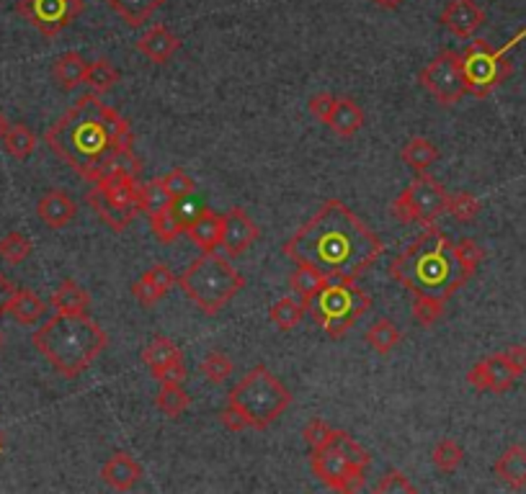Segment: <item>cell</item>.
<instances>
[{
	"mask_svg": "<svg viewBox=\"0 0 526 494\" xmlns=\"http://www.w3.org/2000/svg\"><path fill=\"white\" fill-rule=\"evenodd\" d=\"M16 283L11 281L5 273H0V317H5L8 315V309H11V301L16 297Z\"/></svg>",
	"mask_w": 526,
	"mask_h": 494,
	"instance_id": "obj_52",
	"label": "cell"
},
{
	"mask_svg": "<svg viewBox=\"0 0 526 494\" xmlns=\"http://www.w3.org/2000/svg\"><path fill=\"white\" fill-rule=\"evenodd\" d=\"M438 23L457 39H472L485 23V11L477 0H447Z\"/></svg>",
	"mask_w": 526,
	"mask_h": 494,
	"instance_id": "obj_15",
	"label": "cell"
},
{
	"mask_svg": "<svg viewBox=\"0 0 526 494\" xmlns=\"http://www.w3.org/2000/svg\"><path fill=\"white\" fill-rule=\"evenodd\" d=\"M88 75V62L78 52H65L52 62V78L62 90H73L75 86H83Z\"/></svg>",
	"mask_w": 526,
	"mask_h": 494,
	"instance_id": "obj_24",
	"label": "cell"
},
{
	"mask_svg": "<svg viewBox=\"0 0 526 494\" xmlns=\"http://www.w3.org/2000/svg\"><path fill=\"white\" fill-rule=\"evenodd\" d=\"M483 209V204L475 198L467 191H459V194L449 196V206H447V212L452 214L457 222H462V224H470L477 219V214Z\"/></svg>",
	"mask_w": 526,
	"mask_h": 494,
	"instance_id": "obj_40",
	"label": "cell"
},
{
	"mask_svg": "<svg viewBox=\"0 0 526 494\" xmlns=\"http://www.w3.org/2000/svg\"><path fill=\"white\" fill-rule=\"evenodd\" d=\"M179 47H181V39L173 34L168 26H163V23L152 26V29H150L145 36H140L137 44H134V50L140 54H145L152 65H165L173 54L179 52Z\"/></svg>",
	"mask_w": 526,
	"mask_h": 494,
	"instance_id": "obj_18",
	"label": "cell"
},
{
	"mask_svg": "<svg viewBox=\"0 0 526 494\" xmlns=\"http://www.w3.org/2000/svg\"><path fill=\"white\" fill-rule=\"evenodd\" d=\"M374 492L377 494H408V492H418V487L405 477L402 471L398 469H390L387 474H382V479L374 484Z\"/></svg>",
	"mask_w": 526,
	"mask_h": 494,
	"instance_id": "obj_44",
	"label": "cell"
},
{
	"mask_svg": "<svg viewBox=\"0 0 526 494\" xmlns=\"http://www.w3.org/2000/svg\"><path fill=\"white\" fill-rule=\"evenodd\" d=\"M8 126H11V124H8V119H5V114L0 111V142H3V137H5V132H8Z\"/></svg>",
	"mask_w": 526,
	"mask_h": 494,
	"instance_id": "obj_55",
	"label": "cell"
},
{
	"mask_svg": "<svg viewBox=\"0 0 526 494\" xmlns=\"http://www.w3.org/2000/svg\"><path fill=\"white\" fill-rule=\"evenodd\" d=\"M297 265H312L330 281H356L384 252L380 234L344 201L330 198L284 245Z\"/></svg>",
	"mask_w": 526,
	"mask_h": 494,
	"instance_id": "obj_2",
	"label": "cell"
},
{
	"mask_svg": "<svg viewBox=\"0 0 526 494\" xmlns=\"http://www.w3.org/2000/svg\"><path fill=\"white\" fill-rule=\"evenodd\" d=\"M0 348H3V330H0Z\"/></svg>",
	"mask_w": 526,
	"mask_h": 494,
	"instance_id": "obj_56",
	"label": "cell"
},
{
	"mask_svg": "<svg viewBox=\"0 0 526 494\" xmlns=\"http://www.w3.org/2000/svg\"><path fill=\"white\" fill-rule=\"evenodd\" d=\"M150 227H152L155 240H161L163 245L173 242V240L181 234V227L176 224V219H173V214H171V206L163 209V212L152 214V216H150Z\"/></svg>",
	"mask_w": 526,
	"mask_h": 494,
	"instance_id": "obj_43",
	"label": "cell"
},
{
	"mask_svg": "<svg viewBox=\"0 0 526 494\" xmlns=\"http://www.w3.org/2000/svg\"><path fill=\"white\" fill-rule=\"evenodd\" d=\"M255 240H258V227L240 206H233L230 212L225 214V230H222L219 247L225 250L227 258H240L243 252L251 250Z\"/></svg>",
	"mask_w": 526,
	"mask_h": 494,
	"instance_id": "obj_16",
	"label": "cell"
},
{
	"mask_svg": "<svg viewBox=\"0 0 526 494\" xmlns=\"http://www.w3.org/2000/svg\"><path fill=\"white\" fill-rule=\"evenodd\" d=\"M181 351H179V345L173 343V340H168L163 335H155L150 343L145 345V351H143V361H145V366L152 373L155 370H161L163 366H168L171 361H176V358H181Z\"/></svg>",
	"mask_w": 526,
	"mask_h": 494,
	"instance_id": "obj_32",
	"label": "cell"
},
{
	"mask_svg": "<svg viewBox=\"0 0 526 494\" xmlns=\"http://www.w3.org/2000/svg\"><path fill=\"white\" fill-rule=\"evenodd\" d=\"M333 106H336V96H330V93H318V96H312L308 101L309 114L320 124H328Z\"/></svg>",
	"mask_w": 526,
	"mask_h": 494,
	"instance_id": "obj_49",
	"label": "cell"
},
{
	"mask_svg": "<svg viewBox=\"0 0 526 494\" xmlns=\"http://www.w3.org/2000/svg\"><path fill=\"white\" fill-rule=\"evenodd\" d=\"M101 479L104 484L116 489V492H129L140 484L143 479V466L127 451H116L104 466H101Z\"/></svg>",
	"mask_w": 526,
	"mask_h": 494,
	"instance_id": "obj_17",
	"label": "cell"
},
{
	"mask_svg": "<svg viewBox=\"0 0 526 494\" xmlns=\"http://www.w3.org/2000/svg\"><path fill=\"white\" fill-rule=\"evenodd\" d=\"M400 158L408 168H413L416 173H426L436 160H438V147L426 137H413L405 142V147L400 150Z\"/></svg>",
	"mask_w": 526,
	"mask_h": 494,
	"instance_id": "obj_26",
	"label": "cell"
},
{
	"mask_svg": "<svg viewBox=\"0 0 526 494\" xmlns=\"http://www.w3.org/2000/svg\"><path fill=\"white\" fill-rule=\"evenodd\" d=\"M309 463H312L315 477L320 479L328 489H333V492H356V489H362L366 469L354 466L333 443H328L318 451H309Z\"/></svg>",
	"mask_w": 526,
	"mask_h": 494,
	"instance_id": "obj_13",
	"label": "cell"
},
{
	"mask_svg": "<svg viewBox=\"0 0 526 494\" xmlns=\"http://www.w3.org/2000/svg\"><path fill=\"white\" fill-rule=\"evenodd\" d=\"M3 147L11 158L26 160L34 155L37 150V134L26 126V124H11L5 137H3Z\"/></svg>",
	"mask_w": 526,
	"mask_h": 494,
	"instance_id": "obj_30",
	"label": "cell"
},
{
	"mask_svg": "<svg viewBox=\"0 0 526 494\" xmlns=\"http://www.w3.org/2000/svg\"><path fill=\"white\" fill-rule=\"evenodd\" d=\"M119 70L111 65L106 57H101V59H96V62H88V75H86V86H91L93 93H98V96H104V93H109L116 83H119Z\"/></svg>",
	"mask_w": 526,
	"mask_h": 494,
	"instance_id": "obj_34",
	"label": "cell"
},
{
	"mask_svg": "<svg viewBox=\"0 0 526 494\" xmlns=\"http://www.w3.org/2000/svg\"><path fill=\"white\" fill-rule=\"evenodd\" d=\"M521 39H526V29H521L501 50H493L485 39H475L470 47L462 52L465 86H467L470 96H475V98H488L493 90L506 83V78L511 75V62L506 59V54Z\"/></svg>",
	"mask_w": 526,
	"mask_h": 494,
	"instance_id": "obj_9",
	"label": "cell"
},
{
	"mask_svg": "<svg viewBox=\"0 0 526 494\" xmlns=\"http://www.w3.org/2000/svg\"><path fill=\"white\" fill-rule=\"evenodd\" d=\"M326 126H330L338 137H354L359 134L364 126V111L362 106L354 101V98H336V106L330 111V119H328Z\"/></svg>",
	"mask_w": 526,
	"mask_h": 494,
	"instance_id": "obj_21",
	"label": "cell"
},
{
	"mask_svg": "<svg viewBox=\"0 0 526 494\" xmlns=\"http://www.w3.org/2000/svg\"><path fill=\"white\" fill-rule=\"evenodd\" d=\"M413 319L420 327H431L447 312V301L434 299V297H413Z\"/></svg>",
	"mask_w": 526,
	"mask_h": 494,
	"instance_id": "obj_39",
	"label": "cell"
},
{
	"mask_svg": "<svg viewBox=\"0 0 526 494\" xmlns=\"http://www.w3.org/2000/svg\"><path fill=\"white\" fill-rule=\"evenodd\" d=\"M506 361L511 363V369L516 370L519 376L526 373V345H511L508 351H503Z\"/></svg>",
	"mask_w": 526,
	"mask_h": 494,
	"instance_id": "obj_53",
	"label": "cell"
},
{
	"mask_svg": "<svg viewBox=\"0 0 526 494\" xmlns=\"http://www.w3.org/2000/svg\"><path fill=\"white\" fill-rule=\"evenodd\" d=\"M47 147L86 180H101L111 173H143V160L132 150V126L106 106L98 96L78 98L44 134Z\"/></svg>",
	"mask_w": 526,
	"mask_h": 494,
	"instance_id": "obj_1",
	"label": "cell"
},
{
	"mask_svg": "<svg viewBox=\"0 0 526 494\" xmlns=\"http://www.w3.org/2000/svg\"><path fill=\"white\" fill-rule=\"evenodd\" d=\"M364 340H366V345H372L380 355H390L400 345L402 333H400V327L392 322V319H377V322L366 330Z\"/></svg>",
	"mask_w": 526,
	"mask_h": 494,
	"instance_id": "obj_29",
	"label": "cell"
},
{
	"mask_svg": "<svg viewBox=\"0 0 526 494\" xmlns=\"http://www.w3.org/2000/svg\"><path fill=\"white\" fill-rule=\"evenodd\" d=\"M8 315L16 319L19 325H37L39 319L47 315V304L39 299L32 288H19L14 301H11Z\"/></svg>",
	"mask_w": 526,
	"mask_h": 494,
	"instance_id": "obj_28",
	"label": "cell"
},
{
	"mask_svg": "<svg viewBox=\"0 0 526 494\" xmlns=\"http://www.w3.org/2000/svg\"><path fill=\"white\" fill-rule=\"evenodd\" d=\"M132 297L140 301L143 306H155L158 301L163 299V294H161V288L155 286V283L150 281V276L143 273L137 281L132 283Z\"/></svg>",
	"mask_w": 526,
	"mask_h": 494,
	"instance_id": "obj_47",
	"label": "cell"
},
{
	"mask_svg": "<svg viewBox=\"0 0 526 494\" xmlns=\"http://www.w3.org/2000/svg\"><path fill=\"white\" fill-rule=\"evenodd\" d=\"M227 405L235 407L254 430H266L290 409L291 391L266 366H255L227 391Z\"/></svg>",
	"mask_w": 526,
	"mask_h": 494,
	"instance_id": "obj_6",
	"label": "cell"
},
{
	"mask_svg": "<svg viewBox=\"0 0 526 494\" xmlns=\"http://www.w3.org/2000/svg\"><path fill=\"white\" fill-rule=\"evenodd\" d=\"M431 461H434V466L441 474H454L462 466V461H465V448L457 441H452V438H444V441H438L434 445Z\"/></svg>",
	"mask_w": 526,
	"mask_h": 494,
	"instance_id": "obj_35",
	"label": "cell"
},
{
	"mask_svg": "<svg viewBox=\"0 0 526 494\" xmlns=\"http://www.w3.org/2000/svg\"><path fill=\"white\" fill-rule=\"evenodd\" d=\"M171 194L165 191L163 180L161 178H152V180H147L145 186H143V191H140V206H143V212L147 216H152V214L163 212L171 206Z\"/></svg>",
	"mask_w": 526,
	"mask_h": 494,
	"instance_id": "obj_38",
	"label": "cell"
},
{
	"mask_svg": "<svg viewBox=\"0 0 526 494\" xmlns=\"http://www.w3.org/2000/svg\"><path fill=\"white\" fill-rule=\"evenodd\" d=\"M420 88L434 98L438 106H457L465 96V70H462V54L454 50H441L434 59L418 75Z\"/></svg>",
	"mask_w": 526,
	"mask_h": 494,
	"instance_id": "obj_11",
	"label": "cell"
},
{
	"mask_svg": "<svg viewBox=\"0 0 526 494\" xmlns=\"http://www.w3.org/2000/svg\"><path fill=\"white\" fill-rule=\"evenodd\" d=\"M163 186L165 191L171 194V198H179V196H189L197 191V183H194V178L189 176L186 170H181V168H173L171 173H165L163 178Z\"/></svg>",
	"mask_w": 526,
	"mask_h": 494,
	"instance_id": "obj_45",
	"label": "cell"
},
{
	"mask_svg": "<svg viewBox=\"0 0 526 494\" xmlns=\"http://www.w3.org/2000/svg\"><path fill=\"white\" fill-rule=\"evenodd\" d=\"M483 258L485 250L475 240L465 237L454 242L447 232L431 224L390 263V276L413 297L449 301L475 276Z\"/></svg>",
	"mask_w": 526,
	"mask_h": 494,
	"instance_id": "obj_3",
	"label": "cell"
},
{
	"mask_svg": "<svg viewBox=\"0 0 526 494\" xmlns=\"http://www.w3.org/2000/svg\"><path fill=\"white\" fill-rule=\"evenodd\" d=\"M330 443H333V445H336V448H338V451L344 453L346 459L354 463V466H359V469H366V466L372 463V456H369V453H366L362 445L354 441V438H351L348 433H344V430H336V433H333V441H330Z\"/></svg>",
	"mask_w": 526,
	"mask_h": 494,
	"instance_id": "obj_42",
	"label": "cell"
},
{
	"mask_svg": "<svg viewBox=\"0 0 526 494\" xmlns=\"http://www.w3.org/2000/svg\"><path fill=\"white\" fill-rule=\"evenodd\" d=\"M50 304H52V309L60 312V315H83L91 306V297H88V291L80 283L73 281V279H65L52 291Z\"/></svg>",
	"mask_w": 526,
	"mask_h": 494,
	"instance_id": "obj_23",
	"label": "cell"
},
{
	"mask_svg": "<svg viewBox=\"0 0 526 494\" xmlns=\"http://www.w3.org/2000/svg\"><path fill=\"white\" fill-rule=\"evenodd\" d=\"M372 3H374L377 8H382V11H398L405 0H372Z\"/></svg>",
	"mask_w": 526,
	"mask_h": 494,
	"instance_id": "obj_54",
	"label": "cell"
},
{
	"mask_svg": "<svg viewBox=\"0 0 526 494\" xmlns=\"http://www.w3.org/2000/svg\"><path fill=\"white\" fill-rule=\"evenodd\" d=\"M155 407L163 412L165 417H181L183 412L191 407V394L181 384H161L155 394Z\"/></svg>",
	"mask_w": 526,
	"mask_h": 494,
	"instance_id": "obj_31",
	"label": "cell"
},
{
	"mask_svg": "<svg viewBox=\"0 0 526 494\" xmlns=\"http://www.w3.org/2000/svg\"><path fill=\"white\" fill-rule=\"evenodd\" d=\"M179 286L204 315L215 317L245 288V276L227 258L209 250L183 270Z\"/></svg>",
	"mask_w": 526,
	"mask_h": 494,
	"instance_id": "obj_5",
	"label": "cell"
},
{
	"mask_svg": "<svg viewBox=\"0 0 526 494\" xmlns=\"http://www.w3.org/2000/svg\"><path fill=\"white\" fill-rule=\"evenodd\" d=\"M32 345L44 355V361L60 376L75 379L106 351L109 335L86 312L83 315H60L57 312L55 317L47 319L32 335Z\"/></svg>",
	"mask_w": 526,
	"mask_h": 494,
	"instance_id": "obj_4",
	"label": "cell"
},
{
	"mask_svg": "<svg viewBox=\"0 0 526 494\" xmlns=\"http://www.w3.org/2000/svg\"><path fill=\"white\" fill-rule=\"evenodd\" d=\"M333 433H336V427H330L326 420H309L302 427V438L309 445V451H318V448L328 445V443L333 441Z\"/></svg>",
	"mask_w": 526,
	"mask_h": 494,
	"instance_id": "obj_46",
	"label": "cell"
},
{
	"mask_svg": "<svg viewBox=\"0 0 526 494\" xmlns=\"http://www.w3.org/2000/svg\"><path fill=\"white\" fill-rule=\"evenodd\" d=\"M106 3H109L111 11L122 18L127 26L137 29V26L147 23V18L152 16L165 0H106Z\"/></svg>",
	"mask_w": 526,
	"mask_h": 494,
	"instance_id": "obj_25",
	"label": "cell"
},
{
	"mask_svg": "<svg viewBox=\"0 0 526 494\" xmlns=\"http://www.w3.org/2000/svg\"><path fill=\"white\" fill-rule=\"evenodd\" d=\"M222 230H225V216L212 209H204V214L186 230V234L199 250L209 252V250H217L222 242Z\"/></svg>",
	"mask_w": 526,
	"mask_h": 494,
	"instance_id": "obj_22",
	"label": "cell"
},
{
	"mask_svg": "<svg viewBox=\"0 0 526 494\" xmlns=\"http://www.w3.org/2000/svg\"><path fill=\"white\" fill-rule=\"evenodd\" d=\"M369 309L372 297L354 281H330L315 294V299L305 304V312L312 315L315 325L330 340H341L348 330H354V325Z\"/></svg>",
	"mask_w": 526,
	"mask_h": 494,
	"instance_id": "obj_7",
	"label": "cell"
},
{
	"mask_svg": "<svg viewBox=\"0 0 526 494\" xmlns=\"http://www.w3.org/2000/svg\"><path fill=\"white\" fill-rule=\"evenodd\" d=\"M495 477L501 479L511 489H524L526 487V445L516 443L508 445L506 451L498 456L495 466H493Z\"/></svg>",
	"mask_w": 526,
	"mask_h": 494,
	"instance_id": "obj_20",
	"label": "cell"
},
{
	"mask_svg": "<svg viewBox=\"0 0 526 494\" xmlns=\"http://www.w3.org/2000/svg\"><path fill=\"white\" fill-rule=\"evenodd\" d=\"M269 317H272V322L281 333H290L305 317V306H302V301H294L291 297H284V299L273 301L272 309H269Z\"/></svg>",
	"mask_w": 526,
	"mask_h": 494,
	"instance_id": "obj_33",
	"label": "cell"
},
{
	"mask_svg": "<svg viewBox=\"0 0 526 494\" xmlns=\"http://www.w3.org/2000/svg\"><path fill=\"white\" fill-rule=\"evenodd\" d=\"M147 276H150V281L161 288V294H163V297L171 291V288H173V283H179L176 281V276H173V270H171L168 265H152V268L147 270Z\"/></svg>",
	"mask_w": 526,
	"mask_h": 494,
	"instance_id": "obj_50",
	"label": "cell"
},
{
	"mask_svg": "<svg viewBox=\"0 0 526 494\" xmlns=\"http://www.w3.org/2000/svg\"><path fill=\"white\" fill-rule=\"evenodd\" d=\"M0 451H3V438H0Z\"/></svg>",
	"mask_w": 526,
	"mask_h": 494,
	"instance_id": "obj_57",
	"label": "cell"
},
{
	"mask_svg": "<svg viewBox=\"0 0 526 494\" xmlns=\"http://www.w3.org/2000/svg\"><path fill=\"white\" fill-rule=\"evenodd\" d=\"M32 250H34V245L23 232H8L0 240V258L8 265H21L23 261H29Z\"/></svg>",
	"mask_w": 526,
	"mask_h": 494,
	"instance_id": "obj_37",
	"label": "cell"
},
{
	"mask_svg": "<svg viewBox=\"0 0 526 494\" xmlns=\"http://www.w3.org/2000/svg\"><path fill=\"white\" fill-rule=\"evenodd\" d=\"M140 191L143 183L137 176L111 173L93 183V188L88 191V204L104 224H109L114 232H125L132 224V219L143 212Z\"/></svg>",
	"mask_w": 526,
	"mask_h": 494,
	"instance_id": "obj_8",
	"label": "cell"
},
{
	"mask_svg": "<svg viewBox=\"0 0 526 494\" xmlns=\"http://www.w3.org/2000/svg\"><path fill=\"white\" fill-rule=\"evenodd\" d=\"M199 370L207 376V381L222 384V381L233 373V361L222 353V351H209L207 358L199 363Z\"/></svg>",
	"mask_w": 526,
	"mask_h": 494,
	"instance_id": "obj_41",
	"label": "cell"
},
{
	"mask_svg": "<svg viewBox=\"0 0 526 494\" xmlns=\"http://www.w3.org/2000/svg\"><path fill=\"white\" fill-rule=\"evenodd\" d=\"M16 11L42 36L62 34L86 11V0H19Z\"/></svg>",
	"mask_w": 526,
	"mask_h": 494,
	"instance_id": "obj_12",
	"label": "cell"
},
{
	"mask_svg": "<svg viewBox=\"0 0 526 494\" xmlns=\"http://www.w3.org/2000/svg\"><path fill=\"white\" fill-rule=\"evenodd\" d=\"M204 201H201L197 191L189 196H179V198H173L171 201V214H173V219H176V224L181 227V232H186L197 219H199L201 214H204Z\"/></svg>",
	"mask_w": 526,
	"mask_h": 494,
	"instance_id": "obj_36",
	"label": "cell"
},
{
	"mask_svg": "<svg viewBox=\"0 0 526 494\" xmlns=\"http://www.w3.org/2000/svg\"><path fill=\"white\" fill-rule=\"evenodd\" d=\"M186 363H183V355L181 358H176V361H171L168 366H163L161 370H155L152 373V379L155 381H161V384H183L186 381Z\"/></svg>",
	"mask_w": 526,
	"mask_h": 494,
	"instance_id": "obj_48",
	"label": "cell"
},
{
	"mask_svg": "<svg viewBox=\"0 0 526 494\" xmlns=\"http://www.w3.org/2000/svg\"><path fill=\"white\" fill-rule=\"evenodd\" d=\"M449 206V194L436 178L418 173L402 194L392 201V214L398 216L402 224H423L431 227L441 214Z\"/></svg>",
	"mask_w": 526,
	"mask_h": 494,
	"instance_id": "obj_10",
	"label": "cell"
},
{
	"mask_svg": "<svg viewBox=\"0 0 526 494\" xmlns=\"http://www.w3.org/2000/svg\"><path fill=\"white\" fill-rule=\"evenodd\" d=\"M519 373L511 369V363L506 361L503 353L488 355L480 363H475L467 370V384L477 391H493V394H503L516 384Z\"/></svg>",
	"mask_w": 526,
	"mask_h": 494,
	"instance_id": "obj_14",
	"label": "cell"
},
{
	"mask_svg": "<svg viewBox=\"0 0 526 494\" xmlns=\"http://www.w3.org/2000/svg\"><path fill=\"white\" fill-rule=\"evenodd\" d=\"M219 423L225 425L230 433H240V430H248L251 425H248V420L237 412L235 407H225V409H219Z\"/></svg>",
	"mask_w": 526,
	"mask_h": 494,
	"instance_id": "obj_51",
	"label": "cell"
},
{
	"mask_svg": "<svg viewBox=\"0 0 526 494\" xmlns=\"http://www.w3.org/2000/svg\"><path fill=\"white\" fill-rule=\"evenodd\" d=\"M328 283H330V279H328L326 273H320V270L312 268V265H300V268L290 276V288L300 297L302 306L315 299V294H318L323 286H328Z\"/></svg>",
	"mask_w": 526,
	"mask_h": 494,
	"instance_id": "obj_27",
	"label": "cell"
},
{
	"mask_svg": "<svg viewBox=\"0 0 526 494\" xmlns=\"http://www.w3.org/2000/svg\"><path fill=\"white\" fill-rule=\"evenodd\" d=\"M37 214L47 227L62 230V227H68V224L75 219L78 206H75V201L65 194V191L52 188V191H47V194L39 198Z\"/></svg>",
	"mask_w": 526,
	"mask_h": 494,
	"instance_id": "obj_19",
	"label": "cell"
}]
</instances>
